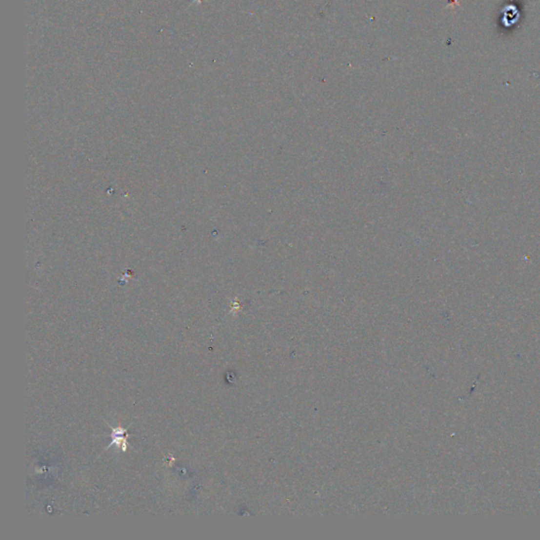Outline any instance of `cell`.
Wrapping results in <instances>:
<instances>
[{
	"label": "cell",
	"mask_w": 540,
	"mask_h": 540,
	"mask_svg": "<svg viewBox=\"0 0 540 540\" xmlns=\"http://www.w3.org/2000/svg\"><path fill=\"white\" fill-rule=\"evenodd\" d=\"M112 429V442L109 444V447L113 445V444H117L119 446H121L122 447V451H126L127 450V441L125 439V435L127 429L125 428H121V427H117V428H113L112 426H110Z\"/></svg>",
	"instance_id": "obj_1"
}]
</instances>
